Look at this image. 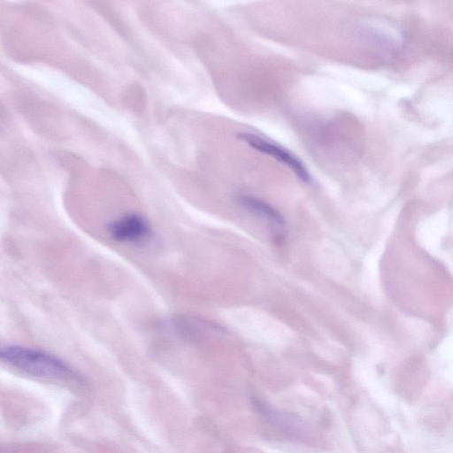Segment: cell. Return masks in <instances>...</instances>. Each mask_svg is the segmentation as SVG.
<instances>
[{
	"label": "cell",
	"instance_id": "6da1fadb",
	"mask_svg": "<svg viewBox=\"0 0 453 453\" xmlns=\"http://www.w3.org/2000/svg\"><path fill=\"white\" fill-rule=\"evenodd\" d=\"M2 361L28 375L55 381L73 382L78 378L60 359L45 352L21 346L1 348Z\"/></svg>",
	"mask_w": 453,
	"mask_h": 453
},
{
	"label": "cell",
	"instance_id": "7a4b0ae2",
	"mask_svg": "<svg viewBox=\"0 0 453 453\" xmlns=\"http://www.w3.org/2000/svg\"><path fill=\"white\" fill-rule=\"evenodd\" d=\"M238 138L255 150L267 154L287 165L303 181H311V176L303 163L286 149L251 133H240Z\"/></svg>",
	"mask_w": 453,
	"mask_h": 453
},
{
	"label": "cell",
	"instance_id": "3957f363",
	"mask_svg": "<svg viewBox=\"0 0 453 453\" xmlns=\"http://www.w3.org/2000/svg\"><path fill=\"white\" fill-rule=\"evenodd\" d=\"M111 236L122 242H137L150 234L147 220L136 214H127L111 222L108 226Z\"/></svg>",
	"mask_w": 453,
	"mask_h": 453
},
{
	"label": "cell",
	"instance_id": "277c9868",
	"mask_svg": "<svg viewBox=\"0 0 453 453\" xmlns=\"http://www.w3.org/2000/svg\"><path fill=\"white\" fill-rule=\"evenodd\" d=\"M239 203L251 212L266 219L273 231L274 239L279 242L285 237L286 224L280 213L265 202L250 196H240Z\"/></svg>",
	"mask_w": 453,
	"mask_h": 453
}]
</instances>
